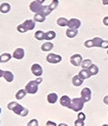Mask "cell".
<instances>
[{"label":"cell","mask_w":108,"mask_h":126,"mask_svg":"<svg viewBox=\"0 0 108 126\" xmlns=\"http://www.w3.org/2000/svg\"><path fill=\"white\" fill-rule=\"evenodd\" d=\"M7 108L9 110H11V111H13L16 114L22 116V117H26L29 112V111L26 108H25L24 106H22L21 104L17 103V102H11V103H9L7 104Z\"/></svg>","instance_id":"6da1fadb"},{"label":"cell","mask_w":108,"mask_h":126,"mask_svg":"<svg viewBox=\"0 0 108 126\" xmlns=\"http://www.w3.org/2000/svg\"><path fill=\"white\" fill-rule=\"evenodd\" d=\"M42 81L43 79L41 77L36 78V80L30 81L26 85V87H25V90L26 91V93L29 94H36L37 91H38V85L42 83Z\"/></svg>","instance_id":"7a4b0ae2"},{"label":"cell","mask_w":108,"mask_h":126,"mask_svg":"<svg viewBox=\"0 0 108 126\" xmlns=\"http://www.w3.org/2000/svg\"><path fill=\"white\" fill-rule=\"evenodd\" d=\"M36 26V24H35L34 20H31V19H27L24 22L23 24L21 25H18L17 27V31L19 33H26L27 31H30V30H33Z\"/></svg>","instance_id":"3957f363"},{"label":"cell","mask_w":108,"mask_h":126,"mask_svg":"<svg viewBox=\"0 0 108 126\" xmlns=\"http://www.w3.org/2000/svg\"><path fill=\"white\" fill-rule=\"evenodd\" d=\"M84 104H85V103L83 102L81 97L74 98L71 101V104L69 106V109L73 110L74 112H80L84 108Z\"/></svg>","instance_id":"277c9868"},{"label":"cell","mask_w":108,"mask_h":126,"mask_svg":"<svg viewBox=\"0 0 108 126\" xmlns=\"http://www.w3.org/2000/svg\"><path fill=\"white\" fill-rule=\"evenodd\" d=\"M43 7H44V6H43L41 3H39L38 1H36V0L33 1V2L29 5V9H30L33 13H35V14H42Z\"/></svg>","instance_id":"5b68a950"},{"label":"cell","mask_w":108,"mask_h":126,"mask_svg":"<svg viewBox=\"0 0 108 126\" xmlns=\"http://www.w3.org/2000/svg\"><path fill=\"white\" fill-rule=\"evenodd\" d=\"M91 96H92V92L90 88L88 87H85L81 91V99L83 100L84 103H87L91 100Z\"/></svg>","instance_id":"8992f818"},{"label":"cell","mask_w":108,"mask_h":126,"mask_svg":"<svg viewBox=\"0 0 108 126\" xmlns=\"http://www.w3.org/2000/svg\"><path fill=\"white\" fill-rule=\"evenodd\" d=\"M46 61L49 63H58L62 61V56L55 54H49L46 56Z\"/></svg>","instance_id":"52a82bcc"},{"label":"cell","mask_w":108,"mask_h":126,"mask_svg":"<svg viewBox=\"0 0 108 126\" xmlns=\"http://www.w3.org/2000/svg\"><path fill=\"white\" fill-rule=\"evenodd\" d=\"M82 61H83L82 55H79V54L73 55L71 57H70V63L74 66H80L81 63H82Z\"/></svg>","instance_id":"ba28073f"},{"label":"cell","mask_w":108,"mask_h":126,"mask_svg":"<svg viewBox=\"0 0 108 126\" xmlns=\"http://www.w3.org/2000/svg\"><path fill=\"white\" fill-rule=\"evenodd\" d=\"M31 72L35 76L40 77V76L43 75L42 66L40 65V64H38V63H34V64L31 66Z\"/></svg>","instance_id":"9c48e42d"},{"label":"cell","mask_w":108,"mask_h":126,"mask_svg":"<svg viewBox=\"0 0 108 126\" xmlns=\"http://www.w3.org/2000/svg\"><path fill=\"white\" fill-rule=\"evenodd\" d=\"M81 26V22H80L79 19H77V18H71L70 20H68V26L69 28H72V29H78Z\"/></svg>","instance_id":"30bf717a"},{"label":"cell","mask_w":108,"mask_h":126,"mask_svg":"<svg viewBox=\"0 0 108 126\" xmlns=\"http://www.w3.org/2000/svg\"><path fill=\"white\" fill-rule=\"evenodd\" d=\"M24 56H25V50L23 48H17L13 53V57L17 60L23 59Z\"/></svg>","instance_id":"8fae6325"},{"label":"cell","mask_w":108,"mask_h":126,"mask_svg":"<svg viewBox=\"0 0 108 126\" xmlns=\"http://www.w3.org/2000/svg\"><path fill=\"white\" fill-rule=\"evenodd\" d=\"M71 101L72 99L67 95H63L62 97L60 98V104L64 107H67L69 108V106L71 104Z\"/></svg>","instance_id":"7c38bea8"},{"label":"cell","mask_w":108,"mask_h":126,"mask_svg":"<svg viewBox=\"0 0 108 126\" xmlns=\"http://www.w3.org/2000/svg\"><path fill=\"white\" fill-rule=\"evenodd\" d=\"M3 77L5 78V80L7 82V83H12L14 81V75L13 73L10 71H4V75Z\"/></svg>","instance_id":"4fadbf2b"},{"label":"cell","mask_w":108,"mask_h":126,"mask_svg":"<svg viewBox=\"0 0 108 126\" xmlns=\"http://www.w3.org/2000/svg\"><path fill=\"white\" fill-rule=\"evenodd\" d=\"M72 83H73V84H74V86H76V87H78V86H81L83 84V83H84V80H83L82 78L80 77L79 75H74V77L72 78Z\"/></svg>","instance_id":"5bb4252c"},{"label":"cell","mask_w":108,"mask_h":126,"mask_svg":"<svg viewBox=\"0 0 108 126\" xmlns=\"http://www.w3.org/2000/svg\"><path fill=\"white\" fill-rule=\"evenodd\" d=\"M78 75L82 78L83 80H86V79H88L89 77H91V75H90V73H89L88 69H82V70L79 72Z\"/></svg>","instance_id":"9a60e30c"},{"label":"cell","mask_w":108,"mask_h":126,"mask_svg":"<svg viewBox=\"0 0 108 126\" xmlns=\"http://www.w3.org/2000/svg\"><path fill=\"white\" fill-rule=\"evenodd\" d=\"M58 100V96L55 93H51V94H49L47 95V102L49 103H51V104H54Z\"/></svg>","instance_id":"2e32d148"},{"label":"cell","mask_w":108,"mask_h":126,"mask_svg":"<svg viewBox=\"0 0 108 126\" xmlns=\"http://www.w3.org/2000/svg\"><path fill=\"white\" fill-rule=\"evenodd\" d=\"M11 9V6L8 3H2L0 5V12L3 14H6L8 13Z\"/></svg>","instance_id":"e0dca14e"},{"label":"cell","mask_w":108,"mask_h":126,"mask_svg":"<svg viewBox=\"0 0 108 126\" xmlns=\"http://www.w3.org/2000/svg\"><path fill=\"white\" fill-rule=\"evenodd\" d=\"M54 47V45L51 43V42H46V43H44L41 46V49H42V51L44 52H49L51 51L52 49Z\"/></svg>","instance_id":"ac0fdd59"},{"label":"cell","mask_w":108,"mask_h":126,"mask_svg":"<svg viewBox=\"0 0 108 126\" xmlns=\"http://www.w3.org/2000/svg\"><path fill=\"white\" fill-rule=\"evenodd\" d=\"M66 36L69 38H74L76 36V34H78V31L77 29H72V28H68L66 32Z\"/></svg>","instance_id":"d6986e66"},{"label":"cell","mask_w":108,"mask_h":126,"mask_svg":"<svg viewBox=\"0 0 108 126\" xmlns=\"http://www.w3.org/2000/svg\"><path fill=\"white\" fill-rule=\"evenodd\" d=\"M55 36H56V34H55L54 31H48L45 33V40L51 41L53 39H54Z\"/></svg>","instance_id":"ffe728a7"},{"label":"cell","mask_w":108,"mask_h":126,"mask_svg":"<svg viewBox=\"0 0 108 126\" xmlns=\"http://www.w3.org/2000/svg\"><path fill=\"white\" fill-rule=\"evenodd\" d=\"M12 58V55L8 53H5L0 55V63H6Z\"/></svg>","instance_id":"44dd1931"},{"label":"cell","mask_w":108,"mask_h":126,"mask_svg":"<svg viewBox=\"0 0 108 126\" xmlns=\"http://www.w3.org/2000/svg\"><path fill=\"white\" fill-rule=\"evenodd\" d=\"M26 94L27 93H26V91L25 89H20V90L17 91V94H16V98H17V100H22L26 95Z\"/></svg>","instance_id":"7402d4cb"},{"label":"cell","mask_w":108,"mask_h":126,"mask_svg":"<svg viewBox=\"0 0 108 126\" xmlns=\"http://www.w3.org/2000/svg\"><path fill=\"white\" fill-rule=\"evenodd\" d=\"M88 71L90 73L91 76H93V75H96L99 73V69H98L97 65H95V64H91L90 67L88 68Z\"/></svg>","instance_id":"603a6c76"},{"label":"cell","mask_w":108,"mask_h":126,"mask_svg":"<svg viewBox=\"0 0 108 126\" xmlns=\"http://www.w3.org/2000/svg\"><path fill=\"white\" fill-rule=\"evenodd\" d=\"M56 24L59 26H67L68 25V20L65 17H59L56 21Z\"/></svg>","instance_id":"cb8c5ba5"},{"label":"cell","mask_w":108,"mask_h":126,"mask_svg":"<svg viewBox=\"0 0 108 126\" xmlns=\"http://www.w3.org/2000/svg\"><path fill=\"white\" fill-rule=\"evenodd\" d=\"M91 64H93V63H92V60H90V59H85V60L82 61V63H81L80 66H81L83 69H88Z\"/></svg>","instance_id":"d4e9b609"},{"label":"cell","mask_w":108,"mask_h":126,"mask_svg":"<svg viewBox=\"0 0 108 126\" xmlns=\"http://www.w3.org/2000/svg\"><path fill=\"white\" fill-rule=\"evenodd\" d=\"M46 20V16H43L41 14H36L34 16V21L35 22H38V23H43Z\"/></svg>","instance_id":"484cf974"},{"label":"cell","mask_w":108,"mask_h":126,"mask_svg":"<svg viewBox=\"0 0 108 126\" xmlns=\"http://www.w3.org/2000/svg\"><path fill=\"white\" fill-rule=\"evenodd\" d=\"M35 38L38 41H41V40H44L45 39V33L41 30H38V31L36 32V34H35Z\"/></svg>","instance_id":"4316f807"},{"label":"cell","mask_w":108,"mask_h":126,"mask_svg":"<svg viewBox=\"0 0 108 126\" xmlns=\"http://www.w3.org/2000/svg\"><path fill=\"white\" fill-rule=\"evenodd\" d=\"M93 42H94V47H101L103 39L102 38H100V37H94V39H93Z\"/></svg>","instance_id":"83f0119b"},{"label":"cell","mask_w":108,"mask_h":126,"mask_svg":"<svg viewBox=\"0 0 108 126\" xmlns=\"http://www.w3.org/2000/svg\"><path fill=\"white\" fill-rule=\"evenodd\" d=\"M58 5H59V1L58 0H53L51 2V4L49 5V9L51 10V12L52 11H54V9L56 8L57 6H58Z\"/></svg>","instance_id":"f1b7e54d"},{"label":"cell","mask_w":108,"mask_h":126,"mask_svg":"<svg viewBox=\"0 0 108 126\" xmlns=\"http://www.w3.org/2000/svg\"><path fill=\"white\" fill-rule=\"evenodd\" d=\"M50 13H51V10L49 9V6H44V7H43L42 14H41V15L45 16H48Z\"/></svg>","instance_id":"f546056e"},{"label":"cell","mask_w":108,"mask_h":126,"mask_svg":"<svg viewBox=\"0 0 108 126\" xmlns=\"http://www.w3.org/2000/svg\"><path fill=\"white\" fill-rule=\"evenodd\" d=\"M84 46H85V47H87V48H91V47H94V42H93V39H91V40L85 41V43H84Z\"/></svg>","instance_id":"4dcf8cb0"},{"label":"cell","mask_w":108,"mask_h":126,"mask_svg":"<svg viewBox=\"0 0 108 126\" xmlns=\"http://www.w3.org/2000/svg\"><path fill=\"white\" fill-rule=\"evenodd\" d=\"M27 126H39L38 124V121L36 119H32L31 121H29L27 123Z\"/></svg>","instance_id":"1f68e13d"},{"label":"cell","mask_w":108,"mask_h":126,"mask_svg":"<svg viewBox=\"0 0 108 126\" xmlns=\"http://www.w3.org/2000/svg\"><path fill=\"white\" fill-rule=\"evenodd\" d=\"M74 126H85V121L77 119L74 121Z\"/></svg>","instance_id":"d6a6232c"},{"label":"cell","mask_w":108,"mask_h":126,"mask_svg":"<svg viewBox=\"0 0 108 126\" xmlns=\"http://www.w3.org/2000/svg\"><path fill=\"white\" fill-rule=\"evenodd\" d=\"M85 118H86V116H85V114L84 113V112H80L79 113H78V115H77V119H79V120L85 121Z\"/></svg>","instance_id":"836d02e7"},{"label":"cell","mask_w":108,"mask_h":126,"mask_svg":"<svg viewBox=\"0 0 108 126\" xmlns=\"http://www.w3.org/2000/svg\"><path fill=\"white\" fill-rule=\"evenodd\" d=\"M101 47H102V48H104V49H108V41L103 40Z\"/></svg>","instance_id":"e575fe53"},{"label":"cell","mask_w":108,"mask_h":126,"mask_svg":"<svg viewBox=\"0 0 108 126\" xmlns=\"http://www.w3.org/2000/svg\"><path fill=\"white\" fill-rule=\"evenodd\" d=\"M46 126H58V125H57V123H55L54 122L47 121V122H46Z\"/></svg>","instance_id":"d590c367"},{"label":"cell","mask_w":108,"mask_h":126,"mask_svg":"<svg viewBox=\"0 0 108 126\" xmlns=\"http://www.w3.org/2000/svg\"><path fill=\"white\" fill-rule=\"evenodd\" d=\"M103 24H104L105 26H108V16L104 17V19H103Z\"/></svg>","instance_id":"8d00e7d4"},{"label":"cell","mask_w":108,"mask_h":126,"mask_svg":"<svg viewBox=\"0 0 108 126\" xmlns=\"http://www.w3.org/2000/svg\"><path fill=\"white\" fill-rule=\"evenodd\" d=\"M104 103L108 105V95H106V96H105V97H104Z\"/></svg>","instance_id":"74e56055"},{"label":"cell","mask_w":108,"mask_h":126,"mask_svg":"<svg viewBox=\"0 0 108 126\" xmlns=\"http://www.w3.org/2000/svg\"><path fill=\"white\" fill-rule=\"evenodd\" d=\"M102 3L104 6H107L108 5V0H102Z\"/></svg>","instance_id":"f35d334b"},{"label":"cell","mask_w":108,"mask_h":126,"mask_svg":"<svg viewBox=\"0 0 108 126\" xmlns=\"http://www.w3.org/2000/svg\"><path fill=\"white\" fill-rule=\"evenodd\" d=\"M3 75H4V71H3V70H1V69H0V78L3 77Z\"/></svg>","instance_id":"ab89813d"},{"label":"cell","mask_w":108,"mask_h":126,"mask_svg":"<svg viewBox=\"0 0 108 126\" xmlns=\"http://www.w3.org/2000/svg\"><path fill=\"white\" fill-rule=\"evenodd\" d=\"M58 126H68L67 124H66V123H59L58 124Z\"/></svg>","instance_id":"60d3db41"},{"label":"cell","mask_w":108,"mask_h":126,"mask_svg":"<svg viewBox=\"0 0 108 126\" xmlns=\"http://www.w3.org/2000/svg\"><path fill=\"white\" fill-rule=\"evenodd\" d=\"M36 1H38V2H39V3L43 4V3H44V2H45V1H46V0H36Z\"/></svg>","instance_id":"b9f144b4"},{"label":"cell","mask_w":108,"mask_h":126,"mask_svg":"<svg viewBox=\"0 0 108 126\" xmlns=\"http://www.w3.org/2000/svg\"><path fill=\"white\" fill-rule=\"evenodd\" d=\"M102 126H108V124H103Z\"/></svg>","instance_id":"7bdbcfd3"},{"label":"cell","mask_w":108,"mask_h":126,"mask_svg":"<svg viewBox=\"0 0 108 126\" xmlns=\"http://www.w3.org/2000/svg\"><path fill=\"white\" fill-rule=\"evenodd\" d=\"M1 112H2V110H1V108H0V113H1Z\"/></svg>","instance_id":"ee69618b"},{"label":"cell","mask_w":108,"mask_h":126,"mask_svg":"<svg viewBox=\"0 0 108 126\" xmlns=\"http://www.w3.org/2000/svg\"><path fill=\"white\" fill-rule=\"evenodd\" d=\"M107 55H108V51H107Z\"/></svg>","instance_id":"f6af8a7d"},{"label":"cell","mask_w":108,"mask_h":126,"mask_svg":"<svg viewBox=\"0 0 108 126\" xmlns=\"http://www.w3.org/2000/svg\"><path fill=\"white\" fill-rule=\"evenodd\" d=\"M0 123H1V122H0Z\"/></svg>","instance_id":"bcb514c9"},{"label":"cell","mask_w":108,"mask_h":126,"mask_svg":"<svg viewBox=\"0 0 108 126\" xmlns=\"http://www.w3.org/2000/svg\"><path fill=\"white\" fill-rule=\"evenodd\" d=\"M26 126H27V125H26Z\"/></svg>","instance_id":"7dc6e473"}]
</instances>
